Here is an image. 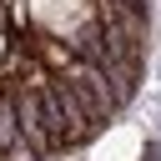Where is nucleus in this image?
I'll list each match as a JSON object with an SVG mask.
<instances>
[{"label": "nucleus", "instance_id": "f257e3e1", "mask_svg": "<svg viewBox=\"0 0 161 161\" xmlns=\"http://www.w3.org/2000/svg\"><path fill=\"white\" fill-rule=\"evenodd\" d=\"M30 55L50 70V75H65L70 65H75V50H70V40H60V35H50V30H35L30 35Z\"/></svg>", "mask_w": 161, "mask_h": 161}, {"label": "nucleus", "instance_id": "f03ea898", "mask_svg": "<svg viewBox=\"0 0 161 161\" xmlns=\"http://www.w3.org/2000/svg\"><path fill=\"white\" fill-rule=\"evenodd\" d=\"M5 25H10V5L0 0V30H5Z\"/></svg>", "mask_w": 161, "mask_h": 161}, {"label": "nucleus", "instance_id": "7ed1b4c3", "mask_svg": "<svg viewBox=\"0 0 161 161\" xmlns=\"http://www.w3.org/2000/svg\"><path fill=\"white\" fill-rule=\"evenodd\" d=\"M121 5H126V10H146V0H121Z\"/></svg>", "mask_w": 161, "mask_h": 161}, {"label": "nucleus", "instance_id": "20e7f679", "mask_svg": "<svg viewBox=\"0 0 161 161\" xmlns=\"http://www.w3.org/2000/svg\"><path fill=\"white\" fill-rule=\"evenodd\" d=\"M5 50H10V45H5V30H0V60H5Z\"/></svg>", "mask_w": 161, "mask_h": 161}]
</instances>
